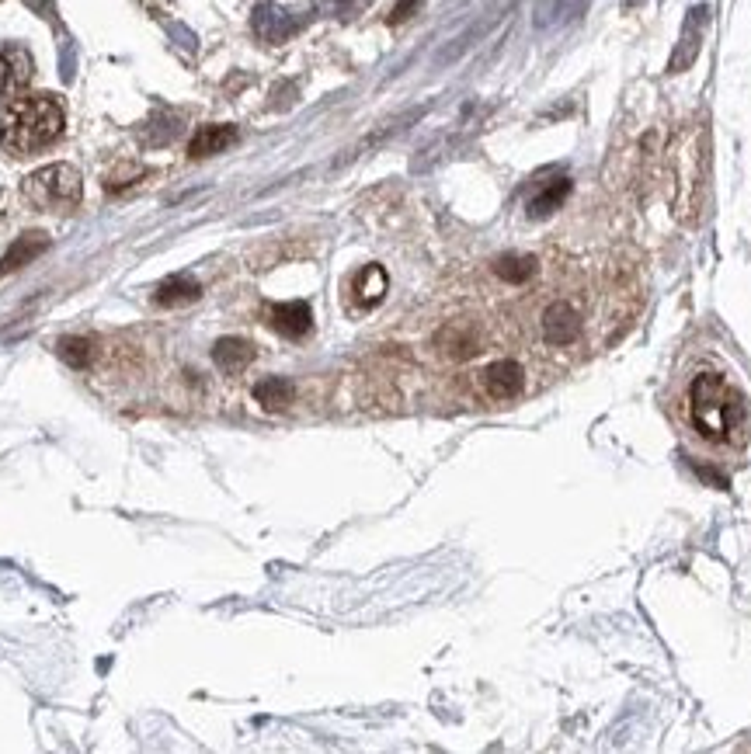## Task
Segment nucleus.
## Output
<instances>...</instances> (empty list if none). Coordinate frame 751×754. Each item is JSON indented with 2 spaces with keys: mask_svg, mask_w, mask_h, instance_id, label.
Wrapping results in <instances>:
<instances>
[{
  "mask_svg": "<svg viewBox=\"0 0 751 754\" xmlns=\"http://www.w3.org/2000/svg\"><path fill=\"white\" fill-rule=\"evenodd\" d=\"M32 80V56L21 46H0V98H18Z\"/></svg>",
  "mask_w": 751,
  "mask_h": 754,
  "instance_id": "39448f33",
  "label": "nucleus"
},
{
  "mask_svg": "<svg viewBox=\"0 0 751 754\" xmlns=\"http://www.w3.org/2000/svg\"><path fill=\"white\" fill-rule=\"evenodd\" d=\"M60 355L67 358L70 365H77V369H87L91 365V341L87 338H63L60 341Z\"/></svg>",
  "mask_w": 751,
  "mask_h": 754,
  "instance_id": "aec40b11",
  "label": "nucleus"
},
{
  "mask_svg": "<svg viewBox=\"0 0 751 754\" xmlns=\"http://www.w3.org/2000/svg\"><path fill=\"white\" fill-rule=\"evenodd\" d=\"M213 358L226 376H237V372H244L247 365L254 362V348H251V341H244V338H220L213 348Z\"/></svg>",
  "mask_w": 751,
  "mask_h": 754,
  "instance_id": "9b49d317",
  "label": "nucleus"
},
{
  "mask_svg": "<svg viewBox=\"0 0 751 754\" xmlns=\"http://www.w3.org/2000/svg\"><path fill=\"white\" fill-rule=\"evenodd\" d=\"M494 272L505 278V282L522 285L536 275V258H529V254H505V258L494 261Z\"/></svg>",
  "mask_w": 751,
  "mask_h": 754,
  "instance_id": "a211bd4d",
  "label": "nucleus"
},
{
  "mask_svg": "<svg viewBox=\"0 0 751 754\" xmlns=\"http://www.w3.org/2000/svg\"><path fill=\"white\" fill-rule=\"evenodd\" d=\"M49 240L42 237V233H28V237H21L18 244L11 247V251L4 254V261H0V275L7 272H18V268H25L28 261H35L42 251H46Z\"/></svg>",
  "mask_w": 751,
  "mask_h": 754,
  "instance_id": "2eb2a0df",
  "label": "nucleus"
},
{
  "mask_svg": "<svg viewBox=\"0 0 751 754\" xmlns=\"http://www.w3.org/2000/svg\"><path fill=\"white\" fill-rule=\"evenodd\" d=\"M237 143V129L233 126H202L199 133L192 136V143H188V157L202 160V157H213V153H223L226 146Z\"/></svg>",
  "mask_w": 751,
  "mask_h": 754,
  "instance_id": "9d476101",
  "label": "nucleus"
},
{
  "mask_svg": "<svg viewBox=\"0 0 751 754\" xmlns=\"http://www.w3.org/2000/svg\"><path fill=\"white\" fill-rule=\"evenodd\" d=\"M703 25H706V7H692L682 25V39H678L672 53V63H668L672 73H682L685 67H692V60L699 56V46H703Z\"/></svg>",
  "mask_w": 751,
  "mask_h": 754,
  "instance_id": "6e6552de",
  "label": "nucleus"
},
{
  "mask_svg": "<svg viewBox=\"0 0 751 754\" xmlns=\"http://www.w3.org/2000/svg\"><path fill=\"white\" fill-rule=\"evenodd\" d=\"M414 7H418V0H400L397 14H393L390 21H404V18H407V11H414Z\"/></svg>",
  "mask_w": 751,
  "mask_h": 754,
  "instance_id": "412c9836",
  "label": "nucleus"
},
{
  "mask_svg": "<svg viewBox=\"0 0 751 754\" xmlns=\"http://www.w3.org/2000/svg\"><path fill=\"white\" fill-rule=\"evenodd\" d=\"M355 292H359V303H366V306L379 303V299H383V292H386V275H383V268L369 265L366 272L355 278Z\"/></svg>",
  "mask_w": 751,
  "mask_h": 754,
  "instance_id": "6ab92c4d",
  "label": "nucleus"
},
{
  "mask_svg": "<svg viewBox=\"0 0 751 754\" xmlns=\"http://www.w3.org/2000/svg\"><path fill=\"white\" fill-rule=\"evenodd\" d=\"M672 185H675V212L685 223H696L703 209L706 185V129L703 122H689L672 143Z\"/></svg>",
  "mask_w": 751,
  "mask_h": 754,
  "instance_id": "7ed1b4c3",
  "label": "nucleus"
},
{
  "mask_svg": "<svg viewBox=\"0 0 751 754\" xmlns=\"http://www.w3.org/2000/svg\"><path fill=\"white\" fill-rule=\"evenodd\" d=\"M439 348L446 351L449 358H459V362H463V358L477 355V331H473L466 320H456V324L442 327Z\"/></svg>",
  "mask_w": 751,
  "mask_h": 754,
  "instance_id": "f8f14e48",
  "label": "nucleus"
},
{
  "mask_svg": "<svg viewBox=\"0 0 751 754\" xmlns=\"http://www.w3.org/2000/svg\"><path fill=\"white\" fill-rule=\"evenodd\" d=\"M254 28H258V32L265 35V39L279 42V39H286V35L293 32L296 21L289 18L286 11H279V7H261L258 18H254Z\"/></svg>",
  "mask_w": 751,
  "mask_h": 754,
  "instance_id": "f3484780",
  "label": "nucleus"
},
{
  "mask_svg": "<svg viewBox=\"0 0 751 754\" xmlns=\"http://www.w3.org/2000/svg\"><path fill=\"white\" fill-rule=\"evenodd\" d=\"M63 105L49 94L18 98L0 112V146L11 157H35L63 136Z\"/></svg>",
  "mask_w": 751,
  "mask_h": 754,
  "instance_id": "f257e3e1",
  "label": "nucleus"
},
{
  "mask_svg": "<svg viewBox=\"0 0 751 754\" xmlns=\"http://www.w3.org/2000/svg\"><path fill=\"white\" fill-rule=\"evenodd\" d=\"M526 386V372L519 362H494L484 369V390L491 400H515Z\"/></svg>",
  "mask_w": 751,
  "mask_h": 754,
  "instance_id": "0eeeda50",
  "label": "nucleus"
},
{
  "mask_svg": "<svg viewBox=\"0 0 751 754\" xmlns=\"http://www.w3.org/2000/svg\"><path fill=\"white\" fill-rule=\"evenodd\" d=\"M567 192H571V181H567L564 174L553 178V181H546V185L529 199V216H536V219L550 216L553 209H560V202L567 199Z\"/></svg>",
  "mask_w": 751,
  "mask_h": 754,
  "instance_id": "dca6fc26",
  "label": "nucleus"
},
{
  "mask_svg": "<svg viewBox=\"0 0 751 754\" xmlns=\"http://www.w3.org/2000/svg\"><path fill=\"white\" fill-rule=\"evenodd\" d=\"M21 192H25V199L32 202L35 209L67 212L80 202V174L77 167L70 164H49L42 167V171L28 174Z\"/></svg>",
  "mask_w": 751,
  "mask_h": 754,
  "instance_id": "20e7f679",
  "label": "nucleus"
},
{
  "mask_svg": "<svg viewBox=\"0 0 751 754\" xmlns=\"http://www.w3.org/2000/svg\"><path fill=\"white\" fill-rule=\"evenodd\" d=\"M689 414L692 424L710 442H727L745 424V397L717 372H703L689 386Z\"/></svg>",
  "mask_w": 751,
  "mask_h": 754,
  "instance_id": "f03ea898",
  "label": "nucleus"
},
{
  "mask_svg": "<svg viewBox=\"0 0 751 754\" xmlns=\"http://www.w3.org/2000/svg\"><path fill=\"white\" fill-rule=\"evenodd\" d=\"M585 331V320L571 303H553L543 313V338L550 344H574Z\"/></svg>",
  "mask_w": 751,
  "mask_h": 754,
  "instance_id": "423d86ee",
  "label": "nucleus"
},
{
  "mask_svg": "<svg viewBox=\"0 0 751 754\" xmlns=\"http://www.w3.org/2000/svg\"><path fill=\"white\" fill-rule=\"evenodd\" d=\"M199 282H195L192 275H171L164 278V282L157 285V303L160 306H181V303H192V299H199Z\"/></svg>",
  "mask_w": 751,
  "mask_h": 754,
  "instance_id": "ddd939ff",
  "label": "nucleus"
},
{
  "mask_svg": "<svg viewBox=\"0 0 751 754\" xmlns=\"http://www.w3.org/2000/svg\"><path fill=\"white\" fill-rule=\"evenodd\" d=\"M254 400L265 404L268 411H286V407L296 400V386L289 383V379H279V376L261 379V383L254 386Z\"/></svg>",
  "mask_w": 751,
  "mask_h": 754,
  "instance_id": "4468645a",
  "label": "nucleus"
},
{
  "mask_svg": "<svg viewBox=\"0 0 751 754\" xmlns=\"http://www.w3.org/2000/svg\"><path fill=\"white\" fill-rule=\"evenodd\" d=\"M268 324H272L282 338H303L313 327V313L306 303H279L268 310Z\"/></svg>",
  "mask_w": 751,
  "mask_h": 754,
  "instance_id": "1a4fd4ad",
  "label": "nucleus"
}]
</instances>
